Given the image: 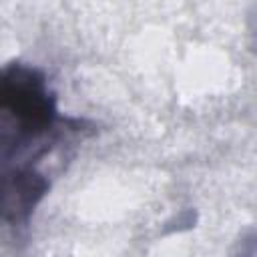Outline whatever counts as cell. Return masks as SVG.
Masks as SVG:
<instances>
[{
  "mask_svg": "<svg viewBox=\"0 0 257 257\" xmlns=\"http://www.w3.org/2000/svg\"><path fill=\"white\" fill-rule=\"evenodd\" d=\"M88 131L64 116L46 72L12 60L0 66V221L28 225L50 189L44 163Z\"/></svg>",
  "mask_w": 257,
  "mask_h": 257,
  "instance_id": "obj_1",
  "label": "cell"
}]
</instances>
